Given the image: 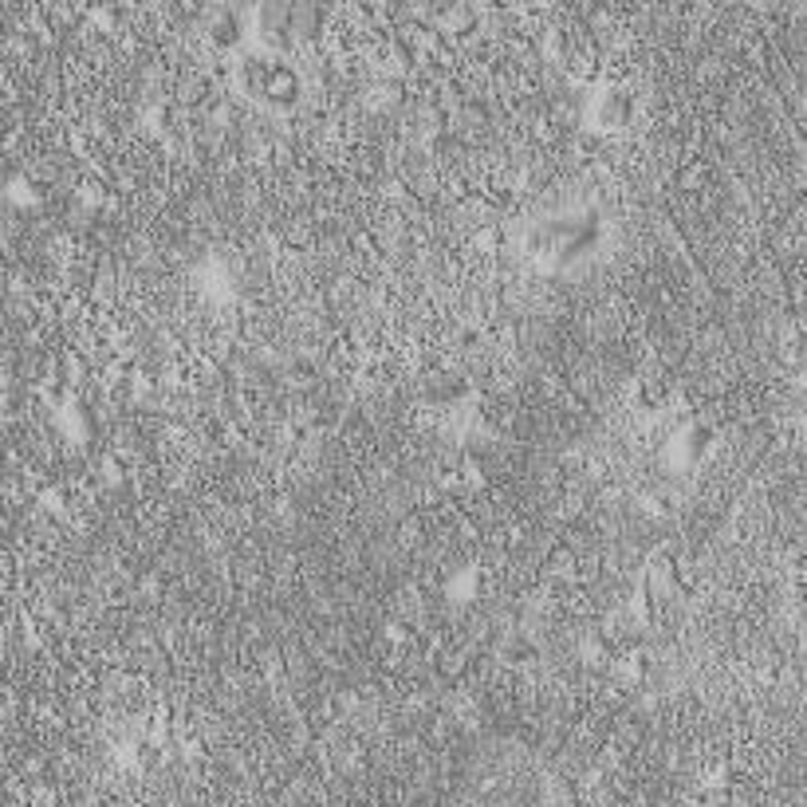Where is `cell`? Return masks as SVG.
I'll list each match as a JSON object with an SVG mask.
<instances>
[{
    "instance_id": "6da1fadb",
    "label": "cell",
    "mask_w": 807,
    "mask_h": 807,
    "mask_svg": "<svg viewBox=\"0 0 807 807\" xmlns=\"http://www.w3.org/2000/svg\"><path fill=\"white\" fill-rule=\"evenodd\" d=\"M595 241H599L595 217H555V221H540L532 229V253L552 260V264H567V260L591 253Z\"/></svg>"
},
{
    "instance_id": "7a4b0ae2",
    "label": "cell",
    "mask_w": 807,
    "mask_h": 807,
    "mask_svg": "<svg viewBox=\"0 0 807 807\" xmlns=\"http://www.w3.org/2000/svg\"><path fill=\"white\" fill-rule=\"evenodd\" d=\"M241 83L248 95H256V99H264V103H280V106L295 103V95H300V75H295V67H288L284 59H264V55L244 59Z\"/></svg>"
},
{
    "instance_id": "3957f363",
    "label": "cell",
    "mask_w": 807,
    "mask_h": 807,
    "mask_svg": "<svg viewBox=\"0 0 807 807\" xmlns=\"http://www.w3.org/2000/svg\"><path fill=\"white\" fill-rule=\"evenodd\" d=\"M631 115H634V95L626 87H603L599 95H591V106H587L591 126L619 130V126L631 123Z\"/></svg>"
},
{
    "instance_id": "277c9868",
    "label": "cell",
    "mask_w": 807,
    "mask_h": 807,
    "mask_svg": "<svg viewBox=\"0 0 807 807\" xmlns=\"http://www.w3.org/2000/svg\"><path fill=\"white\" fill-rule=\"evenodd\" d=\"M673 449L685 457V465H693V461H702L709 449H713V430H709L705 422H693V425H685V430L673 437Z\"/></svg>"
},
{
    "instance_id": "5b68a950",
    "label": "cell",
    "mask_w": 807,
    "mask_h": 807,
    "mask_svg": "<svg viewBox=\"0 0 807 807\" xmlns=\"http://www.w3.org/2000/svg\"><path fill=\"white\" fill-rule=\"evenodd\" d=\"M241 35H244V16H241V12H233V8L213 12V20H209V40L213 44H217V47H236V44H241Z\"/></svg>"
},
{
    "instance_id": "8992f818",
    "label": "cell",
    "mask_w": 807,
    "mask_h": 807,
    "mask_svg": "<svg viewBox=\"0 0 807 807\" xmlns=\"http://www.w3.org/2000/svg\"><path fill=\"white\" fill-rule=\"evenodd\" d=\"M5 197L12 201V205H35V201H40V189H35L32 177L16 174V177H12V182L5 185Z\"/></svg>"
},
{
    "instance_id": "52a82bcc",
    "label": "cell",
    "mask_w": 807,
    "mask_h": 807,
    "mask_svg": "<svg viewBox=\"0 0 807 807\" xmlns=\"http://www.w3.org/2000/svg\"><path fill=\"white\" fill-rule=\"evenodd\" d=\"M477 587H481V572H477V567H461V572L453 575V583H449V595L469 603L473 595H477Z\"/></svg>"
}]
</instances>
